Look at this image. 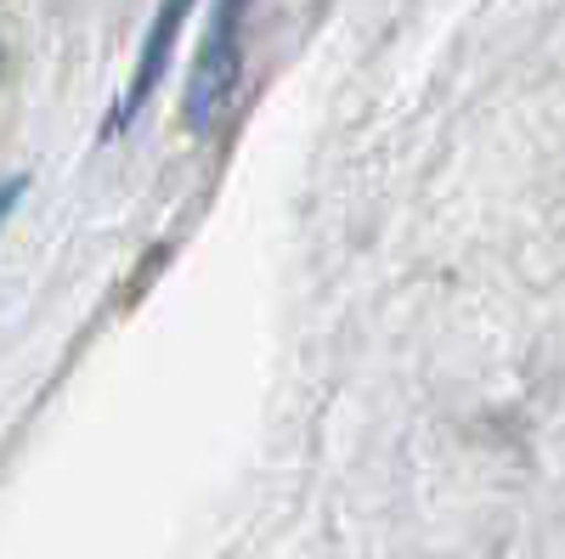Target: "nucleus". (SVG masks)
<instances>
[{
	"mask_svg": "<svg viewBox=\"0 0 565 559\" xmlns=\"http://www.w3.org/2000/svg\"><path fill=\"white\" fill-rule=\"evenodd\" d=\"M244 12L249 0H215L210 34L193 57V74H186V130L193 136H210L232 114V97L244 79Z\"/></svg>",
	"mask_w": 565,
	"mask_h": 559,
	"instance_id": "obj_1",
	"label": "nucleus"
},
{
	"mask_svg": "<svg viewBox=\"0 0 565 559\" xmlns=\"http://www.w3.org/2000/svg\"><path fill=\"white\" fill-rule=\"evenodd\" d=\"M186 12H193V0H159V18H153V29H148V45H141V63H136V79H130V90H125L119 125H125L130 114H141V103H148V97H153V85L164 79V68H170V52H175V40H181Z\"/></svg>",
	"mask_w": 565,
	"mask_h": 559,
	"instance_id": "obj_2",
	"label": "nucleus"
},
{
	"mask_svg": "<svg viewBox=\"0 0 565 559\" xmlns=\"http://www.w3.org/2000/svg\"><path fill=\"white\" fill-rule=\"evenodd\" d=\"M23 186H29V175H12V181H0V221H7V215L18 209V198H23Z\"/></svg>",
	"mask_w": 565,
	"mask_h": 559,
	"instance_id": "obj_3",
	"label": "nucleus"
}]
</instances>
